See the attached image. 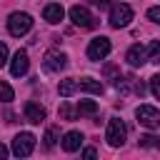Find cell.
I'll use <instances>...</instances> for the list:
<instances>
[{
	"label": "cell",
	"mask_w": 160,
	"mask_h": 160,
	"mask_svg": "<svg viewBox=\"0 0 160 160\" xmlns=\"http://www.w3.org/2000/svg\"><path fill=\"white\" fill-rule=\"evenodd\" d=\"M78 85H80V90H88V92H92V95H100V92H102V82L95 80V78H82Z\"/></svg>",
	"instance_id": "5bb4252c"
},
{
	"label": "cell",
	"mask_w": 160,
	"mask_h": 160,
	"mask_svg": "<svg viewBox=\"0 0 160 160\" xmlns=\"http://www.w3.org/2000/svg\"><path fill=\"white\" fill-rule=\"evenodd\" d=\"M55 140H58V128H55V125H50V128L45 130V148H52V145H55Z\"/></svg>",
	"instance_id": "ffe728a7"
},
{
	"label": "cell",
	"mask_w": 160,
	"mask_h": 160,
	"mask_svg": "<svg viewBox=\"0 0 160 160\" xmlns=\"http://www.w3.org/2000/svg\"><path fill=\"white\" fill-rule=\"evenodd\" d=\"M92 5H98V8H108L110 5V0H90Z\"/></svg>",
	"instance_id": "d4e9b609"
},
{
	"label": "cell",
	"mask_w": 160,
	"mask_h": 160,
	"mask_svg": "<svg viewBox=\"0 0 160 160\" xmlns=\"http://www.w3.org/2000/svg\"><path fill=\"white\" fill-rule=\"evenodd\" d=\"M30 28H32V18H30L28 12H12V15L8 18V30H10V35H15V38L25 35Z\"/></svg>",
	"instance_id": "7a4b0ae2"
},
{
	"label": "cell",
	"mask_w": 160,
	"mask_h": 160,
	"mask_svg": "<svg viewBox=\"0 0 160 160\" xmlns=\"http://www.w3.org/2000/svg\"><path fill=\"white\" fill-rule=\"evenodd\" d=\"M45 68L52 70V72H60L68 68V55L60 52V50H48L45 52Z\"/></svg>",
	"instance_id": "ba28073f"
},
{
	"label": "cell",
	"mask_w": 160,
	"mask_h": 160,
	"mask_svg": "<svg viewBox=\"0 0 160 160\" xmlns=\"http://www.w3.org/2000/svg\"><path fill=\"white\" fill-rule=\"evenodd\" d=\"M60 115H62V118H65V120H72V118H75V110H72V108H70V105H68V102H65V105H62V108H60Z\"/></svg>",
	"instance_id": "7402d4cb"
},
{
	"label": "cell",
	"mask_w": 160,
	"mask_h": 160,
	"mask_svg": "<svg viewBox=\"0 0 160 160\" xmlns=\"http://www.w3.org/2000/svg\"><path fill=\"white\" fill-rule=\"evenodd\" d=\"M80 145H82V132H80V130L65 132V138H62V150H65V152H75Z\"/></svg>",
	"instance_id": "8fae6325"
},
{
	"label": "cell",
	"mask_w": 160,
	"mask_h": 160,
	"mask_svg": "<svg viewBox=\"0 0 160 160\" xmlns=\"http://www.w3.org/2000/svg\"><path fill=\"white\" fill-rule=\"evenodd\" d=\"M25 120L28 122H42L45 120V108L38 105V102H25Z\"/></svg>",
	"instance_id": "30bf717a"
},
{
	"label": "cell",
	"mask_w": 160,
	"mask_h": 160,
	"mask_svg": "<svg viewBox=\"0 0 160 160\" xmlns=\"http://www.w3.org/2000/svg\"><path fill=\"white\" fill-rule=\"evenodd\" d=\"M110 50H112L110 40H108L105 35H100V38L90 40V45H88V58H90V60H105V58L110 55Z\"/></svg>",
	"instance_id": "8992f818"
},
{
	"label": "cell",
	"mask_w": 160,
	"mask_h": 160,
	"mask_svg": "<svg viewBox=\"0 0 160 160\" xmlns=\"http://www.w3.org/2000/svg\"><path fill=\"white\" fill-rule=\"evenodd\" d=\"M5 158H8V148H5V145H0V160H5Z\"/></svg>",
	"instance_id": "4316f807"
},
{
	"label": "cell",
	"mask_w": 160,
	"mask_h": 160,
	"mask_svg": "<svg viewBox=\"0 0 160 160\" xmlns=\"http://www.w3.org/2000/svg\"><path fill=\"white\" fill-rule=\"evenodd\" d=\"M8 62V45L5 42H0V68Z\"/></svg>",
	"instance_id": "cb8c5ba5"
},
{
	"label": "cell",
	"mask_w": 160,
	"mask_h": 160,
	"mask_svg": "<svg viewBox=\"0 0 160 160\" xmlns=\"http://www.w3.org/2000/svg\"><path fill=\"white\" fill-rule=\"evenodd\" d=\"M148 60L150 62H160V40H152L148 48Z\"/></svg>",
	"instance_id": "ac0fdd59"
},
{
	"label": "cell",
	"mask_w": 160,
	"mask_h": 160,
	"mask_svg": "<svg viewBox=\"0 0 160 160\" xmlns=\"http://www.w3.org/2000/svg\"><path fill=\"white\" fill-rule=\"evenodd\" d=\"M28 68H30L28 52H25V50H18V52L12 55V62H10V72H12L15 78H20V75H25V72H28Z\"/></svg>",
	"instance_id": "9c48e42d"
},
{
	"label": "cell",
	"mask_w": 160,
	"mask_h": 160,
	"mask_svg": "<svg viewBox=\"0 0 160 160\" xmlns=\"http://www.w3.org/2000/svg\"><path fill=\"white\" fill-rule=\"evenodd\" d=\"M125 58H128V62H130L132 68H140V65L148 60V52H145V48H142V45H132V48L128 50V55H125Z\"/></svg>",
	"instance_id": "4fadbf2b"
},
{
	"label": "cell",
	"mask_w": 160,
	"mask_h": 160,
	"mask_svg": "<svg viewBox=\"0 0 160 160\" xmlns=\"http://www.w3.org/2000/svg\"><path fill=\"white\" fill-rule=\"evenodd\" d=\"M32 150H35V135L32 132H18L12 140V152L18 158H28Z\"/></svg>",
	"instance_id": "5b68a950"
},
{
	"label": "cell",
	"mask_w": 160,
	"mask_h": 160,
	"mask_svg": "<svg viewBox=\"0 0 160 160\" xmlns=\"http://www.w3.org/2000/svg\"><path fill=\"white\" fill-rule=\"evenodd\" d=\"M148 18H150L152 22H158V25H160V5H155V8H150V10H148Z\"/></svg>",
	"instance_id": "603a6c76"
},
{
	"label": "cell",
	"mask_w": 160,
	"mask_h": 160,
	"mask_svg": "<svg viewBox=\"0 0 160 160\" xmlns=\"http://www.w3.org/2000/svg\"><path fill=\"white\" fill-rule=\"evenodd\" d=\"M135 118H138L140 125H145V128H150V130L160 128V110L152 108V105H140V108L135 110Z\"/></svg>",
	"instance_id": "277c9868"
},
{
	"label": "cell",
	"mask_w": 160,
	"mask_h": 160,
	"mask_svg": "<svg viewBox=\"0 0 160 160\" xmlns=\"http://www.w3.org/2000/svg\"><path fill=\"white\" fill-rule=\"evenodd\" d=\"M42 18H45L48 22L58 25V22L65 18V10H62V5H58V2H50V5H45V10H42Z\"/></svg>",
	"instance_id": "7c38bea8"
},
{
	"label": "cell",
	"mask_w": 160,
	"mask_h": 160,
	"mask_svg": "<svg viewBox=\"0 0 160 160\" xmlns=\"http://www.w3.org/2000/svg\"><path fill=\"white\" fill-rule=\"evenodd\" d=\"M132 20V8L125 2H118L110 8V25L112 28H128Z\"/></svg>",
	"instance_id": "3957f363"
},
{
	"label": "cell",
	"mask_w": 160,
	"mask_h": 160,
	"mask_svg": "<svg viewBox=\"0 0 160 160\" xmlns=\"http://www.w3.org/2000/svg\"><path fill=\"white\" fill-rule=\"evenodd\" d=\"M138 145L140 148H158L160 150V135H142L138 140Z\"/></svg>",
	"instance_id": "2e32d148"
},
{
	"label": "cell",
	"mask_w": 160,
	"mask_h": 160,
	"mask_svg": "<svg viewBox=\"0 0 160 160\" xmlns=\"http://www.w3.org/2000/svg\"><path fill=\"white\" fill-rule=\"evenodd\" d=\"M150 90H152V95L160 100V75H152V78H150Z\"/></svg>",
	"instance_id": "44dd1931"
},
{
	"label": "cell",
	"mask_w": 160,
	"mask_h": 160,
	"mask_svg": "<svg viewBox=\"0 0 160 160\" xmlns=\"http://www.w3.org/2000/svg\"><path fill=\"white\" fill-rule=\"evenodd\" d=\"M15 98V92H12V88L5 82V80H0V102H10Z\"/></svg>",
	"instance_id": "d6986e66"
},
{
	"label": "cell",
	"mask_w": 160,
	"mask_h": 160,
	"mask_svg": "<svg viewBox=\"0 0 160 160\" xmlns=\"http://www.w3.org/2000/svg\"><path fill=\"white\" fill-rule=\"evenodd\" d=\"M82 155H85V158H95V155H98V152H95V150H92V148H85V150H82Z\"/></svg>",
	"instance_id": "484cf974"
},
{
	"label": "cell",
	"mask_w": 160,
	"mask_h": 160,
	"mask_svg": "<svg viewBox=\"0 0 160 160\" xmlns=\"http://www.w3.org/2000/svg\"><path fill=\"white\" fill-rule=\"evenodd\" d=\"M78 112H80V115H95V112H98V105H95L92 100H80Z\"/></svg>",
	"instance_id": "e0dca14e"
},
{
	"label": "cell",
	"mask_w": 160,
	"mask_h": 160,
	"mask_svg": "<svg viewBox=\"0 0 160 160\" xmlns=\"http://www.w3.org/2000/svg\"><path fill=\"white\" fill-rule=\"evenodd\" d=\"M70 20H72L78 28H82V30L95 28V18H92V15H90V10H88V8H82V5H72V8H70Z\"/></svg>",
	"instance_id": "52a82bcc"
},
{
	"label": "cell",
	"mask_w": 160,
	"mask_h": 160,
	"mask_svg": "<svg viewBox=\"0 0 160 160\" xmlns=\"http://www.w3.org/2000/svg\"><path fill=\"white\" fill-rule=\"evenodd\" d=\"M125 138H128V128L120 118H110L108 120V130H105V140L110 148H120L125 145Z\"/></svg>",
	"instance_id": "6da1fadb"
},
{
	"label": "cell",
	"mask_w": 160,
	"mask_h": 160,
	"mask_svg": "<svg viewBox=\"0 0 160 160\" xmlns=\"http://www.w3.org/2000/svg\"><path fill=\"white\" fill-rule=\"evenodd\" d=\"M75 90H78V82H75V80H62L60 88H58V92H60L62 98H70Z\"/></svg>",
	"instance_id": "9a60e30c"
}]
</instances>
